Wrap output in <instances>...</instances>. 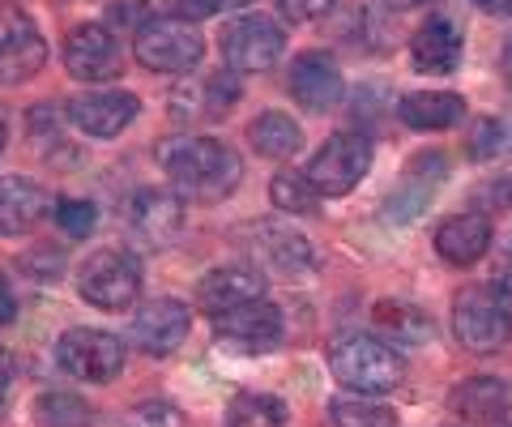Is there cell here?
<instances>
[{"label": "cell", "instance_id": "obj_27", "mask_svg": "<svg viewBox=\"0 0 512 427\" xmlns=\"http://www.w3.org/2000/svg\"><path fill=\"white\" fill-rule=\"evenodd\" d=\"M329 419H333V427H397L393 410L380 402H367L363 393H355V398H333Z\"/></svg>", "mask_w": 512, "mask_h": 427}, {"label": "cell", "instance_id": "obj_3", "mask_svg": "<svg viewBox=\"0 0 512 427\" xmlns=\"http://www.w3.org/2000/svg\"><path fill=\"white\" fill-rule=\"evenodd\" d=\"M453 329L457 342L474 355H491L500 346L512 342V308L504 291H487V287H470L457 295L453 308Z\"/></svg>", "mask_w": 512, "mask_h": 427}, {"label": "cell", "instance_id": "obj_17", "mask_svg": "<svg viewBox=\"0 0 512 427\" xmlns=\"http://www.w3.org/2000/svg\"><path fill=\"white\" fill-rule=\"evenodd\" d=\"M214 325L222 338L248 346V351H269V346L282 342V312L269 304V299H252V304L235 308V312H222V316H214Z\"/></svg>", "mask_w": 512, "mask_h": 427}, {"label": "cell", "instance_id": "obj_10", "mask_svg": "<svg viewBox=\"0 0 512 427\" xmlns=\"http://www.w3.org/2000/svg\"><path fill=\"white\" fill-rule=\"evenodd\" d=\"M43 60H47V43L39 26L22 9L0 5V82L5 86L30 82L43 69Z\"/></svg>", "mask_w": 512, "mask_h": 427}, {"label": "cell", "instance_id": "obj_11", "mask_svg": "<svg viewBox=\"0 0 512 427\" xmlns=\"http://www.w3.org/2000/svg\"><path fill=\"white\" fill-rule=\"evenodd\" d=\"M64 65H69L73 77H82V82H111L124 65L111 26H103V22L73 26L69 39H64Z\"/></svg>", "mask_w": 512, "mask_h": 427}, {"label": "cell", "instance_id": "obj_36", "mask_svg": "<svg viewBox=\"0 0 512 427\" xmlns=\"http://www.w3.org/2000/svg\"><path fill=\"white\" fill-rule=\"evenodd\" d=\"M111 26H120V30H141L150 22V9L141 5V0H124V5H111Z\"/></svg>", "mask_w": 512, "mask_h": 427}, {"label": "cell", "instance_id": "obj_14", "mask_svg": "<svg viewBox=\"0 0 512 427\" xmlns=\"http://www.w3.org/2000/svg\"><path fill=\"white\" fill-rule=\"evenodd\" d=\"M188 329H192V312L188 304H180V299H150L146 308L137 312V321H133V338L141 342V351H150V355H171L175 346H180L188 338Z\"/></svg>", "mask_w": 512, "mask_h": 427}, {"label": "cell", "instance_id": "obj_12", "mask_svg": "<svg viewBox=\"0 0 512 427\" xmlns=\"http://www.w3.org/2000/svg\"><path fill=\"white\" fill-rule=\"evenodd\" d=\"M128 223L150 248H167L184 231V197L167 193V188H141L128 201Z\"/></svg>", "mask_w": 512, "mask_h": 427}, {"label": "cell", "instance_id": "obj_15", "mask_svg": "<svg viewBox=\"0 0 512 427\" xmlns=\"http://www.w3.org/2000/svg\"><path fill=\"white\" fill-rule=\"evenodd\" d=\"M252 299H265V274L256 270V265H227V270L205 274L197 287V304L210 316L235 312V308L252 304Z\"/></svg>", "mask_w": 512, "mask_h": 427}, {"label": "cell", "instance_id": "obj_41", "mask_svg": "<svg viewBox=\"0 0 512 427\" xmlns=\"http://www.w3.org/2000/svg\"><path fill=\"white\" fill-rule=\"evenodd\" d=\"M483 13H495V18H508L512 13V0H474Z\"/></svg>", "mask_w": 512, "mask_h": 427}, {"label": "cell", "instance_id": "obj_38", "mask_svg": "<svg viewBox=\"0 0 512 427\" xmlns=\"http://www.w3.org/2000/svg\"><path fill=\"white\" fill-rule=\"evenodd\" d=\"M13 376H18V363H13V355L0 346V402L9 398V389H13Z\"/></svg>", "mask_w": 512, "mask_h": 427}, {"label": "cell", "instance_id": "obj_39", "mask_svg": "<svg viewBox=\"0 0 512 427\" xmlns=\"http://www.w3.org/2000/svg\"><path fill=\"white\" fill-rule=\"evenodd\" d=\"M495 291H504L512 295V240L504 248V257H500V270H495Z\"/></svg>", "mask_w": 512, "mask_h": 427}, {"label": "cell", "instance_id": "obj_40", "mask_svg": "<svg viewBox=\"0 0 512 427\" xmlns=\"http://www.w3.org/2000/svg\"><path fill=\"white\" fill-rule=\"evenodd\" d=\"M13 316H18V299H13V291H9V282L0 278V329H5Z\"/></svg>", "mask_w": 512, "mask_h": 427}, {"label": "cell", "instance_id": "obj_16", "mask_svg": "<svg viewBox=\"0 0 512 427\" xmlns=\"http://www.w3.org/2000/svg\"><path fill=\"white\" fill-rule=\"evenodd\" d=\"M291 94L308 112H329L342 103V69L325 52H303L291 65Z\"/></svg>", "mask_w": 512, "mask_h": 427}, {"label": "cell", "instance_id": "obj_23", "mask_svg": "<svg viewBox=\"0 0 512 427\" xmlns=\"http://www.w3.org/2000/svg\"><path fill=\"white\" fill-rule=\"evenodd\" d=\"M487 248H491L487 214H457L436 231V252L448 265H474L478 257H487Z\"/></svg>", "mask_w": 512, "mask_h": 427}, {"label": "cell", "instance_id": "obj_9", "mask_svg": "<svg viewBox=\"0 0 512 427\" xmlns=\"http://www.w3.org/2000/svg\"><path fill=\"white\" fill-rule=\"evenodd\" d=\"M56 363L77 381L107 385L124 368V342L107 334V329H69L56 342Z\"/></svg>", "mask_w": 512, "mask_h": 427}, {"label": "cell", "instance_id": "obj_30", "mask_svg": "<svg viewBox=\"0 0 512 427\" xmlns=\"http://www.w3.org/2000/svg\"><path fill=\"white\" fill-rule=\"evenodd\" d=\"M35 410L43 427H90L94 423V410L82 398H73V393H43Z\"/></svg>", "mask_w": 512, "mask_h": 427}, {"label": "cell", "instance_id": "obj_8", "mask_svg": "<svg viewBox=\"0 0 512 427\" xmlns=\"http://www.w3.org/2000/svg\"><path fill=\"white\" fill-rule=\"evenodd\" d=\"M367 171H372V141L363 133H333L308 163V180L316 184V193L346 197Z\"/></svg>", "mask_w": 512, "mask_h": 427}, {"label": "cell", "instance_id": "obj_19", "mask_svg": "<svg viewBox=\"0 0 512 427\" xmlns=\"http://www.w3.org/2000/svg\"><path fill=\"white\" fill-rule=\"evenodd\" d=\"M47 210H52V197H47L43 184L22 176H0V235L35 231Z\"/></svg>", "mask_w": 512, "mask_h": 427}, {"label": "cell", "instance_id": "obj_2", "mask_svg": "<svg viewBox=\"0 0 512 427\" xmlns=\"http://www.w3.org/2000/svg\"><path fill=\"white\" fill-rule=\"evenodd\" d=\"M329 368L346 389H355V393H393L406 376V359L397 355L393 346L355 334V338L333 342Z\"/></svg>", "mask_w": 512, "mask_h": 427}, {"label": "cell", "instance_id": "obj_43", "mask_svg": "<svg viewBox=\"0 0 512 427\" xmlns=\"http://www.w3.org/2000/svg\"><path fill=\"white\" fill-rule=\"evenodd\" d=\"M389 5H397V9H414V5H431V0H389Z\"/></svg>", "mask_w": 512, "mask_h": 427}, {"label": "cell", "instance_id": "obj_35", "mask_svg": "<svg viewBox=\"0 0 512 427\" xmlns=\"http://www.w3.org/2000/svg\"><path fill=\"white\" fill-rule=\"evenodd\" d=\"M278 9L291 22H316V18H325V13L333 9V0H278Z\"/></svg>", "mask_w": 512, "mask_h": 427}, {"label": "cell", "instance_id": "obj_26", "mask_svg": "<svg viewBox=\"0 0 512 427\" xmlns=\"http://www.w3.org/2000/svg\"><path fill=\"white\" fill-rule=\"evenodd\" d=\"M376 325L393 342H427L431 338V321H427V316L419 308H410V304H393V299L376 304Z\"/></svg>", "mask_w": 512, "mask_h": 427}, {"label": "cell", "instance_id": "obj_28", "mask_svg": "<svg viewBox=\"0 0 512 427\" xmlns=\"http://www.w3.org/2000/svg\"><path fill=\"white\" fill-rule=\"evenodd\" d=\"M269 197H274L278 210L286 214H312L316 210V184L308 180V171H278L274 184H269Z\"/></svg>", "mask_w": 512, "mask_h": 427}, {"label": "cell", "instance_id": "obj_18", "mask_svg": "<svg viewBox=\"0 0 512 427\" xmlns=\"http://www.w3.org/2000/svg\"><path fill=\"white\" fill-rule=\"evenodd\" d=\"M461 52H466V35L448 18H427L410 39V56L419 73H453L461 65Z\"/></svg>", "mask_w": 512, "mask_h": 427}, {"label": "cell", "instance_id": "obj_4", "mask_svg": "<svg viewBox=\"0 0 512 427\" xmlns=\"http://www.w3.org/2000/svg\"><path fill=\"white\" fill-rule=\"evenodd\" d=\"M133 56L141 60V69H150V73H188L201 65L205 39L184 18H150L137 30Z\"/></svg>", "mask_w": 512, "mask_h": 427}, {"label": "cell", "instance_id": "obj_33", "mask_svg": "<svg viewBox=\"0 0 512 427\" xmlns=\"http://www.w3.org/2000/svg\"><path fill=\"white\" fill-rule=\"evenodd\" d=\"M167 5L188 22V18H214L222 9H244L252 0H167Z\"/></svg>", "mask_w": 512, "mask_h": 427}, {"label": "cell", "instance_id": "obj_25", "mask_svg": "<svg viewBox=\"0 0 512 427\" xmlns=\"http://www.w3.org/2000/svg\"><path fill=\"white\" fill-rule=\"evenodd\" d=\"M248 141H252V150L265 154V158H291L303 146V129L291 116L265 112V116H256L248 124Z\"/></svg>", "mask_w": 512, "mask_h": 427}, {"label": "cell", "instance_id": "obj_6", "mask_svg": "<svg viewBox=\"0 0 512 427\" xmlns=\"http://www.w3.org/2000/svg\"><path fill=\"white\" fill-rule=\"evenodd\" d=\"M77 291L94 308L120 312L141 295V265L124 248H103L94 257H86L82 274H77Z\"/></svg>", "mask_w": 512, "mask_h": 427}, {"label": "cell", "instance_id": "obj_44", "mask_svg": "<svg viewBox=\"0 0 512 427\" xmlns=\"http://www.w3.org/2000/svg\"><path fill=\"white\" fill-rule=\"evenodd\" d=\"M5 141H9V129H5V120H0V150H5Z\"/></svg>", "mask_w": 512, "mask_h": 427}, {"label": "cell", "instance_id": "obj_42", "mask_svg": "<svg viewBox=\"0 0 512 427\" xmlns=\"http://www.w3.org/2000/svg\"><path fill=\"white\" fill-rule=\"evenodd\" d=\"M500 69H504V86H508V94H512V39H508V47H504V60H500Z\"/></svg>", "mask_w": 512, "mask_h": 427}, {"label": "cell", "instance_id": "obj_7", "mask_svg": "<svg viewBox=\"0 0 512 427\" xmlns=\"http://www.w3.org/2000/svg\"><path fill=\"white\" fill-rule=\"evenodd\" d=\"M222 60L235 73H265L274 69L282 52H286V35L274 18L265 13H248V18H235L222 26Z\"/></svg>", "mask_w": 512, "mask_h": 427}, {"label": "cell", "instance_id": "obj_32", "mask_svg": "<svg viewBox=\"0 0 512 427\" xmlns=\"http://www.w3.org/2000/svg\"><path fill=\"white\" fill-rule=\"evenodd\" d=\"M124 427H188V423H184V415L171 402L154 398V402H141L137 410H128Z\"/></svg>", "mask_w": 512, "mask_h": 427}, {"label": "cell", "instance_id": "obj_5", "mask_svg": "<svg viewBox=\"0 0 512 427\" xmlns=\"http://www.w3.org/2000/svg\"><path fill=\"white\" fill-rule=\"evenodd\" d=\"M239 240L252 252L256 270H269V274H282V278H308L312 265H316V252L308 244V235L286 227V223H274V218H261L239 231Z\"/></svg>", "mask_w": 512, "mask_h": 427}, {"label": "cell", "instance_id": "obj_37", "mask_svg": "<svg viewBox=\"0 0 512 427\" xmlns=\"http://www.w3.org/2000/svg\"><path fill=\"white\" fill-rule=\"evenodd\" d=\"M474 205H483V210H512V180L483 184L474 193Z\"/></svg>", "mask_w": 512, "mask_h": 427}, {"label": "cell", "instance_id": "obj_24", "mask_svg": "<svg viewBox=\"0 0 512 427\" xmlns=\"http://www.w3.org/2000/svg\"><path fill=\"white\" fill-rule=\"evenodd\" d=\"M466 112V103H461V94H448V90H427V94H406L402 103H397V116L410 129H453Z\"/></svg>", "mask_w": 512, "mask_h": 427}, {"label": "cell", "instance_id": "obj_22", "mask_svg": "<svg viewBox=\"0 0 512 427\" xmlns=\"http://www.w3.org/2000/svg\"><path fill=\"white\" fill-rule=\"evenodd\" d=\"M453 410L470 423H500L512 415V385L500 376H474L461 389H453Z\"/></svg>", "mask_w": 512, "mask_h": 427}, {"label": "cell", "instance_id": "obj_34", "mask_svg": "<svg viewBox=\"0 0 512 427\" xmlns=\"http://www.w3.org/2000/svg\"><path fill=\"white\" fill-rule=\"evenodd\" d=\"M500 137H504V129H500L495 120H478V124H474V137H470V154H474V158H491L495 150L504 146Z\"/></svg>", "mask_w": 512, "mask_h": 427}, {"label": "cell", "instance_id": "obj_29", "mask_svg": "<svg viewBox=\"0 0 512 427\" xmlns=\"http://www.w3.org/2000/svg\"><path fill=\"white\" fill-rule=\"evenodd\" d=\"M286 406L269 393H244L231 402V427H282Z\"/></svg>", "mask_w": 512, "mask_h": 427}, {"label": "cell", "instance_id": "obj_13", "mask_svg": "<svg viewBox=\"0 0 512 427\" xmlns=\"http://www.w3.org/2000/svg\"><path fill=\"white\" fill-rule=\"evenodd\" d=\"M137 116V94L128 90H86L69 99V120L86 137H116Z\"/></svg>", "mask_w": 512, "mask_h": 427}, {"label": "cell", "instance_id": "obj_20", "mask_svg": "<svg viewBox=\"0 0 512 427\" xmlns=\"http://www.w3.org/2000/svg\"><path fill=\"white\" fill-rule=\"evenodd\" d=\"M239 99V82H235V69L231 73H214L205 82H192L180 86L171 94V116L180 120H214L222 112H231V103Z\"/></svg>", "mask_w": 512, "mask_h": 427}, {"label": "cell", "instance_id": "obj_21", "mask_svg": "<svg viewBox=\"0 0 512 427\" xmlns=\"http://www.w3.org/2000/svg\"><path fill=\"white\" fill-rule=\"evenodd\" d=\"M444 154H419L414 163L406 167V180L402 188L389 197V210H384V218H393V223H406V218H414L423 210V205L431 201V193H436V184L444 180Z\"/></svg>", "mask_w": 512, "mask_h": 427}, {"label": "cell", "instance_id": "obj_31", "mask_svg": "<svg viewBox=\"0 0 512 427\" xmlns=\"http://www.w3.org/2000/svg\"><path fill=\"white\" fill-rule=\"evenodd\" d=\"M94 218H99V214H94L90 201H77V197L56 201V223H60L64 235H77V240H82V235L94 231Z\"/></svg>", "mask_w": 512, "mask_h": 427}, {"label": "cell", "instance_id": "obj_1", "mask_svg": "<svg viewBox=\"0 0 512 427\" xmlns=\"http://www.w3.org/2000/svg\"><path fill=\"white\" fill-rule=\"evenodd\" d=\"M154 158L175 184V193L188 201H222L244 176L239 154L218 137H188V133L167 137L158 141Z\"/></svg>", "mask_w": 512, "mask_h": 427}]
</instances>
